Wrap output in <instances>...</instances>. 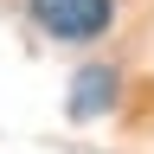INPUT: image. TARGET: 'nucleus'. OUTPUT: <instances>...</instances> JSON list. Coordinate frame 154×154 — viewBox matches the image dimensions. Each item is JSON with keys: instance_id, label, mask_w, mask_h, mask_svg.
I'll return each instance as SVG.
<instances>
[{"instance_id": "2", "label": "nucleus", "mask_w": 154, "mask_h": 154, "mask_svg": "<svg viewBox=\"0 0 154 154\" xmlns=\"http://www.w3.org/2000/svg\"><path fill=\"white\" fill-rule=\"evenodd\" d=\"M109 96H116V77H109V71H84L77 90H71V116H96Z\"/></svg>"}, {"instance_id": "1", "label": "nucleus", "mask_w": 154, "mask_h": 154, "mask_svg": "<svg viewBox=\"0 0 154 154\" xmlns=\"http://www.w3.org/2000/svg\"><path fill=\"white\" fill-rule=\"evenodd\" d=\"M32 26L51 32V38H103L109 19H116V0H26Z\"/></svg>"}]
</instances>
